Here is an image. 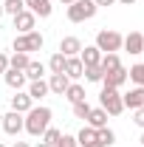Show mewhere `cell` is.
Here are the masks:
<instances>
[{
    "label": "cell",
    "instance_id": "42",
    "mask_svg": "<svg viewBox=\"0 0 144 147\" xmlns=\"http://www.w3.org/2000/svg\"><path fill=\"white\" fill-rule=\"evenodd\" d=\"M0 17H3V3H0Z\"/></svg>",
    "mask_w": 144,
    "mask_h": 147
},
{
    "label": "cell",
    "instance_id": "43",
    "mask_svg": "<svg viewBox=\"0 0 144 147\" xmlns=\"http://www.w3.org/2000/svg\"><path fill=\"white\" fill-rule=\"evenodd\" d=\"M0 125H3V113H0Z\"/></svg>",
    "mask_w": 144,
    "mask_h": 147
},
{
    "label": "cell",
    "instance_id": "4",
    "mask_svg": "<svg viewBox=\"0 0 144 147\" xmlns=\"http://www.w3.org/2000/svg\"><path fill=\"white\" fill-rule=\"evenodd\" d=\"M99 108L108 110V116H119V113L124 110V102H122L119 88H105V85H102V93H99Z\"/></svg>",
    "mask_w": 144,
    "mask_h": 147
},
{
    "label": "cell",
    "instance_id": "3",
    "mask_svg": "<svg viewBox=\"0 0 144 147\" xmlns=\"http://www.w3.org/2000/svg\"><path fill=\"white\" fill-rule=\"evenodd\" d=\"M45 45V37L40 31H28V34H17L14 42H11V51H23V54H31V51H40Z\"/></svg>",
    "mask_w": 144,
    "mask_h": 147
},
{
    "label": "cell",
    "instance_id": "26",
    "mask_svg": "<svg viewBox=\"0 0 144 147\" xmlns=\"http://www.w3.org/2000/svg\"><path fill=\"white\" fill-rule=\"evenodd\" d=\"M82 76H85L88 82H102V76H105V71H102V65H85V71H82Z\"/></svg>",
    "mask_w": 144,
    "mask_h": 147
},
{
    "label": "cell",
    "instance_id": "31",
    "mask_svg": "<svg viewBox=\"0 0 144 147\" xmlns=\"http://www.w3.org/2000/svg\"><path fill=\"white\" fill-rule=\"evenodd\" d=\"M88 113H90L88 99H82V102H73V116H76V119H88Z\"/></svg>",
    "mask_w": 144,
    "mask_h": 147
},
{
    "label": "cell",
    "instance_id": "20",
    "mask_svg": "<svg viewBox=\"0 0 144 147\" xmlns=\"http://www.w3.org/2000/svg\"><path fill=\"white\" fill-rule=\"evenodd\" d=\"M28 62H31V57L23 54V51H14V54L9 57V68H14V71H26Z\"/></svg>",
    "mask_w": 144,
    "mask_h": 147
},
{
    "label": "cell",
    "instance_id": "32",
    "mask_svg": "<svg viewBox=\"0 0 144 147\" xmlns=\"http://www.w3.org/2000/svg\"><path fill=\"white\" fill-rule=\"evenodd\" d=\"M57 147H79V142H76V136L62 133V136H59V142H57Z\"/></svg>",
    "mask_w": 144,
    "mask_h": 147
},
{
    "label": "cell",
    "instance_id": "35",
    "mask_svg": "<svg viewBox=\"0 0 144 147\" xmlns=\"http://www.w3.org/2000/svg\"><path fill=\"white\" fill-rule=\"evenodd\" d=\"M93 3H96V6H113L116 0H93Z\"/></svg>",
    "mask_w": 144,
    "mask_h": 147
},
{
    "label": "cell",
    "instance_id": "37",
    "mask_svg": "<svg viewBox=\"0 0 144 147\" xmlns=\"http://www.w3.org/2000/svg\"><path fill=\"white\" fill-rule=\"evenodd\" d=\"M116 3H122V6H133L136 0H116Z\"/></svg>",
    "mask_w": 144,
    "mask_h": 147
},
{
    "label": "cell",
    "instance_id": "34",
    "mask_svg": "<svg viewBox=\"0 0 144 147\" xmlns=\"http://www.w3.org/2000/svg\"><path fill=\"white\" fill-rule=\"evenodd\" d=\"M6 71H9V57L0 54V74H6Z\"/></svg>",
    "mask_w": 144,
    "mask_h": 147
},
{
    "label": "cell",
    "instance_id": "7",
    "mask_svg": "<svg viewBox=\"0 0 144 147\" xmlns=\"http://www.w3.org/2000/svg\"><path fill=\"white\" fill-rule=\"evenodd\" d=\"M124 82H127V68L124 65H119L113 71H105V76H102V85L105 88H122Z\"/></svg>",
    "mask_w": 144,
    "mask_h": 147
},
{
    "label": "cell",
    "instance_id": "19",
    "mask_svg": "<svg viewBox=\"0 0 144 147\" xmlns=\"http://www.w3.org/2000/svg\"><path fill=\"white\" fill-rule=\"evenodd\" d=\"M48 79H34V82H31V85H28V96H31V99H34V102H40V99H42V96H48Z\"/></svg>",
    "mask_w": 144,
    "mask_h": 147
},
{
    "label": "cell",
    "instance_id": "13",
    "mask_svg": "<svg viewBox=\"0 0 144 147\" xmlns=\"http://www.w3.org/2000/svg\"><path fill=\"white\" fill-rule=\"evenodd\" d=\"M85 125H88V127H93V130L108 127V110H105V108H90L88 119H85Z\"/></svg>",
    "mask_w": 144,
    "mask_h": 147
},
{
    "label": "cell",
    "instance_id": "15",
    "mask_svg": "<svg viewBox=\"0 0 144 147\" xmlns=\"http://www.w3.org/2000/svg\"><path fill=\"white\" fill-rule=\"evenodd\" d=\"M68 85H71V79H68L65 74H51V76H48V91L57 93V96H62V93L68 91Z\"/></svg>",
    "mask_w": 144,
    "mask_h": 147
},
{
    "label": "cell",
    "instance_id": "10",
    "mask_svg": "<svg viewBox=\"0 0 144 147\" xmlns=\"http://www.w3.org/2000/svg\"><path fill=\"white\" fill-rule=\"evenodd\" d=\"M34 108V99L28 96V91H14V96H11V110H17V113H28V110Z\"/></svg>",
    "mask_w": 144,
    "mask_h": 147
},
{
    "label": "cell",
    "instance_id": "6",
    "mask_svg": "<svg viewBox=\"0 0 144 147\" xmlns=\"http://www.w3.org/2000/svg\"><path fill=\"white\" fill-rule=\"evenodd\" d=\"M0 127L6 130L9 136H20V133H23V113H17V110L3 113V125H0Z\"/></svg>",
    "mask_w": 144,
    "mask_h": 147
},
{
    "label": "cell",
    "instance_id": "45",
    "mask_svg": "<svg viewBox=\"0 0 144 147\" xmlns=\"http://www.w3.org/2000/svg\"><path fill=\"white\" fill-rule=\"evenodd\" d=\"M141 54H144V51H141Z\"/></svg>",
    "mask_w": 144,
    "mask_h": 147
},
{
    "label": "cell",
    "instance_id": "28",
    "mask_svg": "<svg viewBox=\"0 0 144 147\" xmlns=\"http://www.w3.org/2000/svg\"><path fill=\"white\" fill-rule=\"evenodd\" d=\"M76 142H79V147H85V144H90V142H96V130L85 125V127L76 133Z\"/></svg>",
    "mask_w": 144,
    "mask_h": 147
},
{
    "label": "cell",
    "instance_id": "1",
    "mask_svg": "<svg viewBox=\"0 0 144 147\" xmlns=\"http://www.w3.org/2000/svg\"><path fill=\"white\" fill-rule=\"evenodd\" d=\"M51 108H45V105H40V108H31L26 116H23V130L28 133V136H42L45 130L51 127Z\"/></svg>",
    "mask_w": 144,
    "mask_h": 147
},
{
    "label": "cell",
    "instance_id": "18",
    "mask_svg": "<svg viewBox=\"0 0 144 147\" xmlns=\"http://www.w3.org/2000/svg\"><path fill=\"white\" fill-rule=\"evenodd\" d=\"M82 71H85V65H82L79 57H68V59H65V76H68V79H79Z\"/></svg>",
    "mask_w": 144,
    "mask_h": 147
},
{
    "label": "cell",
    "instance_id": "41",
    "mask_svg": "<svg viewBox=\"0 0 144 147\" xmlns=\"http://www.w3.org/2000/svg\"><path fill=\"white\" fill-rule=\"evenodd\" d=\"M139 142H141V147H144V127H141V139H139Z\"/></svg>",
    "mask_w": 144,
    "mask_h": 147
},
{
    "label": "cell",
    "instance_id": "30",
    "mask_svg": "<svg viewBox=\"0 0 144 147\" xmlns=\"http://www.w3.org/2000/svg\"><path fill=\"white\" fill-rule=\"evenodd\" d=\"M59 136H62V130H57V127H48L45 133H42V136H40V139H42V142H45L48 147H57V142H59Z\"/></svg>",
    "mask_w": 144,
    "mask_h": 147
},
{
    "label": "cell",
    "instance_id": "2",
    "mask_svg": "<svg viewBox=\"0 0 144 147\" xmlns=\"http://www.w3.org/2000/svg\"><path fill=\"white\" fill-rule=\"evenodd\" d=\"M122 42H124V37L119 34V31H113V28H102L99 34H96V48L102 51V54H116V51H122Z\"/></svg>",
    "mask_w": 144,
    "mask_h": 147
},
{
    "label": "cell",
    "instance_id": "27",
    "mask_svg": "<svg viewBox=\"0 0 144 147\" xmlns=\"http://www.w3.org/2000/svg\"><path fill=\"white\" fill-rule=\"evenodd\" d=\"M99 65H102V71H113V68L122 65V59H119V54H102Z\"/></svg>",
    "mask_w": 144,
    "mask_h": 147
},
{
    "label": "cell",
    "instance_id": "16",
    "mask_svg": "<svg viewBox=\"0 0 144 147\" xmlns=\"http://www.w3.org/2000/svg\"><path fill=\"white\" fill-rule=\"evenodd\" d=\"M3 79H6V85H9L11 91H23V88H26V82H28V79H26V74H23V71H14V68H9V71L3 74Z\"/></svg>",
    "mask_w": 144,
    "mask_h": 147
},
{
    "label": "cell",
    "instance_id": "21",
    "mask_svg": "<svg viewBox=\"0 0 144 147\" xmlns=\"http://www.w3.org/2000/svg\"><path fill=\"white\" fill-rule=\"evenodd\" d=\"M26 79H31V82H34V79H42V76H45V65H42V62H37V59H31V62H28V68H26Z\"/></svg>",
    "mask_w": 144,
    "mask_h": 147
},
{
    "label": "cell",
    "instance_id": "11",
    "mask_svg": "<svg viewBox=\"0 0 144 147\" xmlns=\"http://www.w3.org/2000/svg\"><path fill=\"white\" fill-rule=\"evenodd\" d=\"M122 48H124L127 54H141L144 51V34L141 31H130L124 37V42H122Z\"/></svg>",
    "mask_w": 144,
    "mask_h": 147
},
{
    "label": "cell",
    "instance_id": "14",
    "mask_svg": "<svg viewBox=\"0 0 144 147\" xmlns=\"http://www.w3.org/2000/svg\"><path fill=\"white\" fill-rule=\"evenodd\" d=\"M79 51H82L79 37H62V42H59V54L62 57H79Z\"/></svg>",
    "mask_w": 144,
    "mask_h": 147
},
{
    "label": "cell",
    "instance_id": "29",
    "mask_svg": "<svg viewBox=\"0 0 144 147\" xmlns=\"http://www.w3.org/2000/svg\"><path fill=\"white\" fill-rule=\"evenodd\" d=\"M23 9H26L23 0H3V14H11V17H14V14L23 11Z\"/></svg>",
    "mask_w": 144,
    "mask_h": 147
},
{
    "label": "cell",
    "instance_id": "40",
    "mask_svg": "<svg viewBox=\"0 0 144 147\" xmlns=\"http://www.w3.org/2000/svg\"><path fill=\"white\" fill-rule=\"evenodd\" d=\"M34 147H48V144H45V142H37V144Z\"/></svg>",
    "mask_w": 144,
    "mask_h": 147
},
{
    "label": "cell",
    "instance_id": "22",
    "mask_svg": "<svg viewBox=\"0 0 144 147\" xmlns=\"http://www.w3.org/2000/svg\"><path fill=\"white\" fill-rule=\"evenodd\" d=\"M62 96H65L71 105H73V102H82V99H85V88H82L79 82H71V85H68V91L62 93Z\"/></svg>",
    "mask_w": 144,
    "mask_h": 147
},
{
    "label": "cell",
    "instance_id": "8",
    "mask_svg": "<svg viewBox=\"0 0 144 147\" xmlns=\"http://www.w3.org/2000/svg\"><path fill=\"white\" fill-rule=\"evenodd\" d=\"M37 26V17L28 11V9H23L20 14H14V28H17V34H28V31H34Z\"/></svg>",
    "mask_w": 144,
    "mask_h": 147
},
{
    "label": "cell",
    "instance_id": "44",
    "mask_svg": "<svg viewBox=\"0 0 144 147\" xmlns=\"http://www.w3.org/2000/svg\"><path fill=\"white\" fill-rule=\"evenodd\" d=\"M0 147H6V144H0Z\"/></svg>",
    "mask_w": 144,
    "mask_h": 147
},
{
    "label": "cell",
    "instance_id": "17",
    "mask_svg": "<svg viewBox=\"0 0 144 147\" xmlns=\"http://www.w3.org/2000/svg\"><path fill=\"white\" fill-rule=\"evenodd\" d=\"M79 59H82V65H99V59H102V51H99L96 45H82V51H79Z\"/></svg>",
    "mask_w": 144,
    "mask_h": 147
},
{
    "label": "cell",
    "instance_id": "24",
    "mask_svg": "<svg viewBox=\"0 0 144 147\" xmlns=\"http://www.w3.org/2000/svg\"><path fill=\"white\" fill-rule=\"evenodd\" d=\"M127 79L144 88V62H136V65H130V71H127Z\"/></svg>",
    "mask_w": 144,
    "mask_h": 147
},
{
    "label": "cell",
    "instance_id": "12",
    "mask_svg": "<svg viewBox=\"0 0 144 147\" xmlns=\"http://www.w3.org/2000/svg\"><path fill=\"white\" fill-rule=\"evenodd\" d=\"M122 102H124V108H130V110L144 108V88H141V85L130 88V93H124V96H122Z\"/></svg>",
    "mask_w": 144,
    "mask_h": 147
},
{
    "label": "cell",
    "instance_id": "38",
    "mask_svg": "<svg viewBox=\"0 0 144 147\" xmlns=\"http://www.w3.org/2000/svg\"><path fill=\"white\" fill-rule=\"evenodd\" d=\"M59 3H62V6H71V3H76V0H59Z\"/></svg>",
    "mask_w": 144,
    "mask_h": 147
},
{
    "label": "cell",
    "instance_id": "5",
    "mask_svg": "<svg viewBox=\"0 0 144 147\" xmlns=\"http://www.w3.org/2000/svg\"><path fill=\"white\" fill-rule=\"evenodd\" d=\"M96 11H99V6L93 0H76V3L68 6V20L71 23H85V20L96 17Z\"/></svg>",
    "mask_w": 144,
    "mask_h": 147
},
{
    "label": "cell",
    "instance_id": "9",
    "mask_svg": "<svg viewBox=\"0 0 144 147\" xmlns=\"http://www.w3.org/2000/svg\"><path fill=\"white\" fill-rule=\"evenodd\" d=\"M26 3V9L34 14V17H51V11H54V6H51V0H23Z\"/></svg>",
    "mask_w": 144,
    "mask_h": 147
},
{
    "label": "cell",
    "instance_id": "36",
    "mask_svg": "<svg viewBox=\"0 0 144 147\" xmlns=\"http://www.w3.org/2000/svg\"><path fill=\"white\" fill-rule=\"evenodd\" d=\"M11 147H31V144H28V142H14Z\"/></svg>",
    "mask_w": 144,
    "mask_h": 147
},
{
    "label": "cell",
    "instance_id": "25",
    "mask_svg": "<svg viewBox=\"0 0 144 147\" xmlns=\"http://www.w3.org/2000/svg\"><path fill=\"white\" fill-rule=\"evenodd\" d=\"M65 59H68V57H62L59 51L51 54V59H48V71H51V74H65Z\"/></svg>",
    "mask_w": 144,
    "mask_h": 147
},
{
    "label": "cell",
    "instance_id": "33",
    "mask_svg": "<svg viewBox=\"0 0 144 147\" xmlns=\"http://www.w3.org/2000/svg\"><path fill=\"white\" fill-rule=\"evenodd\" d=\"M133 122L139 125V127H144V108H139V110H133Z\"/></svg>",
    "mask_w": 144,
    "mask_h": 147
},
{
    "label": "cell",
    "instance_id": "23",
    "mask_svg": "<svg viewBox=\"0 0 144 147\" xmlns=\"http://www.w3.org/2000/svg\"><path fill=\"white\" fill-rule=\"evenodd\" d=\"M96 142H99L102 147H113L116 144V133H113L110 127H99L96 130Z\"/></svg>",
    "mask_w": 144,
    "mask_h": 147
},
{
    "label": "cell",
    "instance_id": "39",
    "mask_svg": "<svg viewBox=\"0 0 144 147\" xmlns=\"http://www.w3.org/2000/svg\"><path fill=\"white\" fill-rule=\"evenodd\" d=\"M85 147H102V144H99V142H90V144H85Z\"/></svg>",
    "mask_w": 144,
    "mask_h": 147
}]
</instances>
